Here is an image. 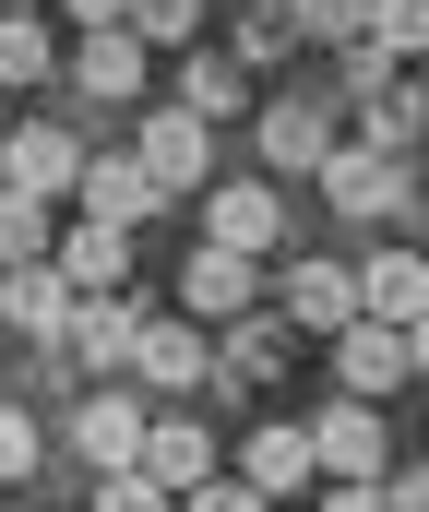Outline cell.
I'll return each mask as SVG.
<instances>
[{
  "label": "cell",
  "mask_w": 429,
  "mask_h": 512,
  "mask_svg": "<svg viewBox=\"0 0 429 512\" xmlns=\"http://www.w3.org/2000/svg\"><path fill=\"white\" fill-rule=\"evenodd\" d=\"M179 310H203V322H251V262H239V251H191V262H179Z\"/></svg>",
  "instance_id": "ffe728a7"
},
{
  "label": "cell",
  "mask_w": 429,
  "mask_h": 512,
  "mask_svg": "<svg viewBox=\"0 0 429 512\" xmlns=\"http://www.w3.org/2000/svg\"><path fill=\"white\" fill-rule=\"evenodd\" d=\"M203 370H215L203 322H143V358H132V382H143V393H191Z\"/></svg>",
  "instance_id": "ac0fdd59"
},
{
  "label": "cell",
  "mask_w": 429,
  "mask_h": 512,
  "mask_svg": "<svg viewBox=\"0 0 429 512\" xmlns=\"http://www.w3.org/2000/svg\"><path fill=\"white\" fill-rule=\"evenodd\" d=\"M132 36H143V48H179V60H191V36H203V24H191V0H132Z\"/></svg>",
  "instance_id": "4316f807"
},
{
  "label": "cell",
  "mask_w": 429,
  "mask_h": 512,
  "mask_svg": "<svg viewBox=\"0 0 429 512\" xmlns=\"http://www.w3.org/2000/svg\"><path fill=\"white\" fill-rule=\"evenodd\" d=\"M358 310L394 322V334H418V322H429V262L418 251H370V262H358Z\"/></svg>",
  "instance_id": "5bb4252c"
},
{
  "label": "cell",
  "mask_w": 429,
  "mask_h": 512,
  "mask_svg": "<svg viewBox=\"0 0 429 512\" xmlns=\"http://www.w3.org/2000/svg\"><path fill=\"white\" fill-rule=\"evenodd\" d=\"M48 72H60L48 24H36V12H0V96H12V84H48Z\"/></svg>",
  "instance_id": "cb8c5ba5"
},
{
  "label": "cell",
  "mask_w": 429,
  "mask_h": 512,
  "mask_svg": "<svg viewBox=\"0 0 429 512\" xmlns=\"http://www.w3.org/2000/svg\"><path fill=\"white\" fill-rule=\"evenodd\" d=\"M370 48L382 60H429V0H382L370 12Z\"/></svg>",
  "instance_id": "484cf974"
},
{
  "label": "cell",
  "mask_w": 429,
  "mask_h": 512,
  "mask_svg": "<svg viewBox=\"0 0 429 512\" xmlns=\"http://www.w3.org/2000/svg\"><path fill=\"white\" fill-rule=\"evenodd\" d=\"M60 274H72L84 298H120V286H132V227H96V215L60 227Z\"/></svg>",
  "instance_id": "e0dca14e"
},
{
  "label": "cell",
  "mask_w": 429,
  "mask_h": 512,
  "mask_svg": "<svg viewBox=\"0 0 429 512\" xmlns=\"http://www.w3.org/2000/svg\"><path fill=\"white\" fill-rule=\"evenodd\" d=\"M310 441H322V477H334V489H382V477H394V465H382V405H358V393L322 405Z\"/></svg>",
  "instance_id": "5b68a950"
},
{
  "label": "cell",
  "mask_w": 429,
  "mask_h": 512,
  "mask_svg": "<svg viewBox=\"0 0 429 512\" xmlns=\"http://www.w3.org/2000/svg\"><path fill=\"white\" fill-rule=\"evenodd\" d=\"M143 60H155V48H143L132 24H120V36H84V48H72V84H84L96 108H132V96H143Z\"/></svg>",
  "instance_id": "2e32d148"
},
{
  "label": "cell",
  "mask_w": 429,
  "mask_h": 512,
  "mask_svg": "<svg viewBox=\"0 0 429 512\" xmlns=\"http://www.w3.org/2000/svg\"><path fill=\"white\" fill-rule=\"evenodd\" d=\"M96 512H179L155 477H96Z\"/></svg>",
  "instance_id": "f1b7e54d"
},
{
  "label": "cell",
  "mask_w": 429,
  "mask_h": 512,
  "mask_svg": "<svg viewBox=\"0 0 429 512\" xmlns=\"http://www.w3.org/2000/svg\"><path fill=\"white\" fill-rule=\"evenodd\" d=\"M382 501H394V512H429V465H418V477H382Z\"/></svg>",
  "instance_id": "d6a6232c"
},
{
  "label": "cell",
  "mask_w": 429,
  "mask_h": 512,
  "mask_svg": "<svg viewBox=\"0 0 429 512\" xmlns=\"http://www.w3.org/2000/svg\"><path fill=\"white\" fill-rule=\"evenodd\" d=\"M36 453H48V429H36L24 405H0V489H12V477H36Z\"/></svg>",
  "instance_id": "83f0119b"
},
{
  "label": "cell",
  "mask_w": 429,
  "mask_h": 512,
  "mask_svg": "<svg viewBox=\"0 0 429 512\" xmlns=\"http://www.w3.org/2000/svg\"><path fill=\"white\" fill-rule=\"evenodd\" d=\"M322 203H334L346 227H370V215H406V203H418V167H406V155H370V143H346V155L322 167Z\"/></svg>",
  "instance_id": "3957f363"
},
{
  "label": "cell",
  "mask_w": 429,
  "mask_h": 512,
  "mask_svg": "<svg viewBox=\"0 0 429 512\" xmlns=\"http://www.w3.org/2000/svg\"><path fill=\"white\" fill-rule=\"evenodd\" d=\"M84 167H96V143L60 120H12V143H0V191H36V203L84 191Z\"/></svg>",
  "instance_id": "6da1fadb"
},
{
  "label": "cell",
  "mask_w": 429,
  "mask_h": 512,
  "mask_svg": "<svg viewBox=\"0 0 429 512\" xmlns=\"http://www.w3.org/2000/svg\"><path fill=\"white\" fill-rule=\"evenodd\" d=\"M334 370H346V393H358V405H394V382H418V346H406L394 322H358V334L334 346Z\"/></svg>",
  "instance_id": "4fadbf2b"
},
{
  "label": "cell",
  "mask_w": 429,
  "mask_h": 512,
  "mask_svg": "<svg viewBox=\"0 0 429 512\" xmlns=\"http://www.w3.org/2000/svg\"><path fill=\"white\" fill-rule=\"evenodd\" d=\"M322 512H394L382 489H322Z\"/></svg>",
  "instance_id": "836d02e7"
},
{
  "label": "cell",
  "mask_w": 429,
  "mask_h": 512,
  "mask_svg": "<svg viewBox=\"0 0 429 512\" xmlns=\"http://www.w3.org/2000/svg\"><path fill=\"white\" fill-rule=\"evenodd\" d=\"M72 310H84V286H72L60 262H24V274H0V322H12V334H36V346H72Z\"/></svg>",
  "instance_id": "52a82bcc"
},
{
  "label": "cell",
  "mask_w": 429,
  "mask_h": 512,
  "mask_svg": "<svg viewBox=\"0 0 429 512\" xmlns=\"http://www.w3.org/2000/svg\"><path fill=\"white\" fill-rule=\"evenodd\" d=\"M346 84H358V108H370V96H394V60H382V48L358 36V48H346Z\"/></svg>",
  "instance_id": "4dcf8cb0"
},
{
  "label": "cell",
  "mask_w": 429,
  "mask_h": 512,
  "mask_svg": "<svg viewBox=\"0 0 429 512\" xmlns=\"http://www.w3.org/2000/svg\"><path fill=\"white\" fill-rule=\"evenodd\" d=\"M418 131H429V96H418V84H394V96H370V108H358V131H346V143H370V155H406Z\"/></svg>",
  "instance_id": "603a6c76"
},
{
  "label": "cell",
  "mask_w": 429,
  "mask_h": 512,
  "mask_svg": "<svg viewBox=\"0 0 429 512\" xmlns=\"http://www.w3.org/2000/svg\"><path fill=\"white\" fill-rule=\"evenodd\" d=\"M239 96H251V72H239V48H191V60H179V108H191V120H227Z\"/></svg>",
  "instance_id": "44dd1931"
},
{
  "label": "cell",
  "mask_w": 429,
  "mask_h": 512,
  "mask_svg": "<svg viewBox=\"0 0 429 512\" xmlns=\"http://www.w3.org/2000/svg\"><path fill=\"white\" fill-rule=\"evenodd\" d=\"M60 358H84L96 382H108V370H132V358H143V310H132V298H84V310H72V346H60Z\"/></svg>",
  "instance_id": "9a60e30c"
},
{
  "label": "cell",
  "mask_w": 429,
  "mask_h": 512,
  "mask_svg": "<svg viewBox=\"0 0 429 512\" xmlns=\"http://www.w3.org/2000/svg\"><path fill=\"white\" fill-rule=\"evenodd\" d=\"M167 203H179V191H155L143 155H96V167H84V215H96V227H155Z\"/></svg>",
  "instance_id": "30bf717a"
},
{
  "label": "cell",
  "mask_w": 429,
  "mask_h": 512,
  "mask_svg": "<svg viewBox=\"0 0 429 512\" xmlns=\"http://www.w3.org/2000/svg\"><path fill=\"white\" fill-rule=\"evenodd\" d=\"M418 96H429V84H418Z\"/></svg>",
  "instance_id": "74e56055"
},
{
  "label": "cell",
  "mask_w": 429,
  "mask_h": 512,
  "mask_svg": "<svg viewBox=\"0 0 429 512\" xmlns=\"http://www.w3.org/2000/svg\"><path fill=\"white\" fill-rule=\"evenodd\" d=\"M0 12H36V0H0Z\"/></svg>",
  "instance_id": "d590c367"
},
{
  "label": "cell",
  "mask_w": 429,
  "mask_h": 512,
  "mask_svg": "<svg viewBox=\"0 0 429 512\" xmlns=\"http://www.w3.org/2000/svg\"><path fill=\"white\" fill-rule=\"evenodd\" d=\"M239 477H251L275 512H298V489L322 477V441H310V417H263V429L239 441Z\"/></svg>",
  "instance_id": "277c9868"
},
{
  "label": "cell",
  "mask_w": 429,
  "mask_h": 512,
  "mask_svg": "<svg viewBox=\"0 0 429 512\" xmlns=\"http://www.w3.org/2000/svg\"><path fill=\"white\" fill-rule=\"evenodd\" d=\"M72 12H84V36H120L132 24V0H72Z\"/></svg>",
  "instance_id": "1f68e13d"
},
{
  "label": "cell",
  "mask_w": 429,
  "mask_h": 512,
  "mask_svg": "<svg viewBox=\"0 0 429 512\" xmlns=\"http://www.w3.org/2000/svg\"><path fill=\"white\" fill-rule=\"evenodd\" d=\"M179 512H275V501H263L251 477H215V489H191V501H179Z\"/></svg>",
  "instance_id": "f546056e"
},
{
  "label": "cell",
  "mask_w": 429,
  "mask_h": 512,
  "mask_svg": "<svg viewBox=\"0 0 429 512\" xmlns=\"http://www.w3.org/2000/svg\"><path fill=\"white\" fill-rule=\"evenodd\" d=\"M286 322H310V334L346 346V334L370 322V310H358V274H346V262H286Z\"/></svg>",
  "instance_id": "7c38bea8"
},
{
  "label": "cell",
  "mask_w": 429,
  "mask_h": 512,
  "mask_svg": "<svg viewBox=\"0 0 429 512\" xmlns=\"http://www.w3.org/2000/svg\"><path fill=\"white\" fill-rule=\"evenodd\" d=\"M60 441H72V453H84L96 477H143V441H155V405H143V393H84Z\"/></svg>",
  "instance_id": "7a4b0ae2"
},
{
  "label": "cell",
  "mask_w": 429,
  "mask_h": 512,
  "mask_svg": "<svg viewBox=\"0 0 429 512\" xmlns=\"http://www.w3.org/2000/svg\"><path fill=\"white\" fill-rule=\"evenodd\" d=\"M370 12H382V0H286V24H298V36H334V48H358Z\"/></svg>",
  "instance_id": "d4e9b609"
},
{
  "label": "cell",
  "mask_w": 429,
  "mask_h": 512,
  "mask_svg": "<svg viewBox=\"0 0 429 512\" xmlns=\"http://www.w3.org/2000/svg\"><path fill=\"white\" fill-rule=\"evenodd\" d=\"M406 346H418V382H429V322H418V334H406Z\"/></svg>",
  "instance_id": "e575fe53"
},
{
  "label": "cell",
  "mask_w": 429,
  "mask_h": 512,
  "mask_svg": "<svg viewBox=\"0 0 429 512\" xmlns=\"http://www.w3.org/2000/svg\"><path fill=\"white\" fill-rule=\"evenodd\" d=\"M132 155L155 167V191H203V167H215V131L191 120V108H155V120L132 131Z\"/></svg>",
  "instance_id": "8fae6325"
},
{
  "label": "cell",
  "mask_w": 429,
  "mask_h": 512,
  "mask_svg": "<svg viewBox=\"0 0 429 512\" xmlns=\"http://www.w3.org/2000/svg\"><path fill=\"white\" fill-rule=\"evenodd\" d=\"M286 239V203L263 191V179H239V191H215L203 203V251H239V262H263Z\"/></svg>",
  "instance_id": "9c48e42d"
},
{
  "label": "cell",
  "mask_w": 429,
  "mask_h": 512,
  "mask_svg": "<svg viewBox=\"0 0 429 512\" xmlns=\"http://www.w3.org/2000/svg\"><path fill=\"white\" fill-rule=\"evenodd\" d=\"M286 358H298V322H286V310L227 322V346H215V370H227V382H286Z\"/></svg>",
  "instance_id": "d6986e66"
},
{
  "label": "cell",
  "mask_w": 429,
  "mask_h": 512,
  "mask_svg": "<svg viewBox=\"0 0 429 512\" xmlns=\"http://www.w3.org/2000/svg\"><path fill=\"white\" fill-rule=\"evenodd\" d=\"M24 262H60V227L36 191H0V274H24Z\"/></svg>",
  "instance_id": "7402d4cb"
},
{
  "label": "cell",
  "mask_w": 429,
  "mask_h": 512,
  "mask_svg": "<svg viewBox=\"0 0 429 512\" xmlns=\"http://www.w3.org/2000/svg\"><path fill=\"white\" fill-rule=\"evenodd\" d=\"M0 143H12V120H0Z\"/></svg>",
  "instance_id": "8d00e7d4"
},
{
  "label": "cell",
  "mask_w": 429,
  "mask_h": 512,
  "mask_svg": "<svg viewBox=\"0 0 429 512\" xmlns=\"http://www.w3.org/2000/svg\"><path fill=\"white\" fill-rule=\"evenodd\" d=\"M251 143H263V167H275V179H322V167L346 155V131L322 120L310 96H275V108H263V131H251Z\"/></svg>",
  "instance_id": "8992f818"
},
{
  "label": "cell",
  "mask_w": 429,
  "mask_h": 512,
  "mask_svg": "<svg viewBox=\"0 0 429 512\" xmlns=\"http://www.w3.org/2000/svg\"><path fill=\"white\" fill-rule=\"evenodd\" d=\"M143 477H155L167 501L215 489V429H203V417H179V405H155V441H143Z\"/></svg>",
  "instance_id": "ba28073f"
}]
</instances>
